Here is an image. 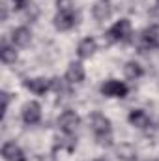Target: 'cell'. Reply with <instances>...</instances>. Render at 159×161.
Segmentation results:
<instances>
[{"instance_id": "1", "label": "cell", "mask_w": 159, "mask_h": 161, "mask_svg": "<svg viewBox=\"0 0 159 161\" xmlns=\"http://www.w3.org/2000/svg\"><path fill=\"white\" fill-rule=\"evenodd\" d=\"M90 125H92V131L97 139V142L101 146H111L112 144V125L111 120L101 114V113H94L92 118H90Z\"/></svg>"}, {"instance_id": "2", "label": "cell", "mask_w": 159, "mask_h": 161, "mask_svg": "<svg viewBox=\"0 0 159 161\" xmlns=\"http://www.w3.org/2000/svg\"><path fill=\"white\" fill-rule=\"evenodd\" d=\"M58 125H60V129H62L66 135H73V133L79 129V125H80V116L75 113V111L68 109V111H64V113L60 114V118H58Z\"/></svg>"}, {"instance_id": "3", "label": "cell", "mask_w": 159, "mask_h": 161, "mask_svg": "<svg viewBox=\"0 0 159 161\" xmlns=\"http://www.w3.org/2000/svg\"><path fill=\"white\" fill-rule=\"evenodd\" d=\"M127 92H129L127 84L116 79H109L101 84V94L107 96V97H118V99H122V97L127 96Z\"/></svg>"}, {"instance_id": "4", "label": "cell", "mask_w": 159, "mask_h": 161, "mask_svg": "<svg viewBox=\"0 0 159 161\" xmlns=\"http://www.w3.org/2000/svg\"><path fill=\"white\" fill-rule=\"evenodd\" d=\"M107 36H109L111 41L129 40V36H131V23H129V19H120V21H116V23L109 28Z\"/></svg>"}, {"instance_id": "5", "label": "cell", "mask_w": 159, "mask_h": 161, "mask_svg": "<svg viewBox=\"0 0 159 161\" xmlns=\"http://www.w3.org/2000/svg\"><path fill=\"white\" fill-rule=\"evenodd\" d=\"M41 120V105L38 101H28L23 107V122L26 125H34Z\"/></svg>"}, {"instance_id": "6", "label": "cell", "mask_w": 159, "mask_h": 161, "mask_svg": "<svg viewBox=\"0 0 159 161\" xmlns=\"http://www.w3.org/2000/svg\"><path fill=\"white\" fill-rule=\"evenodd\" d=\"M75 11H58L54 15V28L60 32H68L75 26Z\"/></svg>"}, {"instance_id": "7", "label": "cell", "mask_w": 159, "mask_h": 161, "mask_svg": "<svg viewBox=\"0 0 159 161\" xmlns=\"http://www.w3.org/2000/svg\"><path fill=\"white\" fill-rule=\"evenodd\" d=\"M2 158L6 161H28L26 156H25V152L21 150V146L15 144L13 141L4 142V146H2Z\"/></svg>"}, {"instance_id": "8", "label": "cell", "mask_w": 159, "mask_h": 161, "mask_svg": "<svg viewBox=\"0 0 159 161\" xmlns=\"http://www.w3.org/2000/svg\"><path fill=\"white\" fill-rule=\"evenodd\" d=\"M25 86H26L32 94H36V96H45V94L52 88L51 80L45 79V77H34V79H28L26 82H25Z\"/></svg>"}, {"instance_id": "9", "label": "cell", "mask_w": 159, "mask_h": 161, "mask_svg": "<svg viewBox=\"0 0 159 161\" xmlns=\"http://www.w3.org/2000/svg\"><path fill=\"white\" fill-rule=\"evenodd\" d=\"M84 75H86V71H84V66L80 62H71L68 66V69H66V80L69 84H79V82H82L84 80Z\"/></svg>"}, {"instance_id": "10", "label": "cell", "mask_w": 159, "mask_h": 161, "mask_svg": "<svg viewBox=\"0 0 159 161\" xmlns=\"http://www.w3.org/2000/svg\"><path fill=\"white\" fill-rule=\"evenodd\" d=\"M11 41H13V47H26L32 41V32L26 26H17L11 32Z\"/></svg>"}, {"instance_id": "11", "label": "cell", "mask_w": 159, "mask_h": 161, "mask_svg": "<svg viewBox=\"0 0 159 161\" xmlns=\"http://www.w3.org/2000/svg\"><path fill=\"white\" fill-rule=\"evenodd\" d=\"M127 120H129V124H131L133 127H139V129H146V127L150 125V116H148L146 111H142V109H133V111L129 113Z\"/></svg>"}, {"instance_id": "12", "label": "cell", "mask_w": 159, "mask_h": 161, "mask_svg": "<svg viewBox=\"0 0 159 161\" xmlns=\"http://www.w3.org/2000/svg\"><path fill=\"white\" fill-rule=\"evenodd\" d=\"M96 49H97V43L94 38H84L77 47V54H79V58L84 60V58H90L96 53Z\"/></svg>"}, {"instance_id": "13", "label": "cell", "mask_w": 159, "mask_h": 161, "mask_svg": "<svg viewBox=\"0 0 159 161\" xmlns=\"http://www.w3.org/2000/svg\"><path fill=\"white\" fill-rule=\"evenodd\" d=\"M142 41L146 47H159V25H154L142 32Z\"/></svg>"}, {"instance_id": "14", "label": "cell", "mask_w": 159, "mask_h": 161, "mask_svg": "<svg viewBox=\"0 0 159 161\" xmlns=\"http://www.w3.org/2000/svg\"><path fill=\"white\" fill-rule=\"evenodd\" d=\"M123 75L129 80H137L144 75V69H142V66L139 62H127L123 66Z\"/></svg>"}, {"instance_id": "15", "label": "cell", "mask_w": 159, "mask_h": 161, "mask_svg": "<svg viewBox=\"0 0 159 161\" xmlns=\"http://www.w3.org/2000/svg\"><path fill=\"white\" fill-rule=\"evenodd\" d=\"M116 156L122 161H137V150L131 144H120L116 148Z\"/></svg>"}, {"instance_id": "16", "label": "cell", "mask_w": 159, "mask_h": 161, "mask_svg": "<svg viewBox=\"0 0 159 161\" xmlns=\"http://www.w3.org/2000/svg\"><path fill=\"white\" fill-rule=\"evenodd\" d=\"M92 13H94L96 21H107V19L111 17V6H109L107 2H97V4L94 6Z\"/></svg>"}, {"instance_id": "17", "label": "cell", "mask_w": 159, "mask_h": 161, "mask_svg": "<svg viewBox=\"0 0 159 161\" xmlns=\"http://www.w3.org/2000/svg\"><path fill=\"white\" fill-rule=\"evenodd\" d=\"M0 58H2L4 64H15L17 62V51H15V47L4 43L2 49H0Z\"/></svg>"}, {"instance_id": "18", "label": "cell", "mask_w": 159, "mask_h": 161, "mask_svg": "<svg viewBox=\"0 0 159 161\" xmlns=\"http://www.w3.org/2000/svg\"><path fill=\"white\" fill-rule=\"evenodd\" d=\"M58 11H73V2L71 0H56Z\"/></svg>"}, {"instance_id": "19", "label": "cell", "mask_w": 159, "mask_h": 161, "mask_svg": "<svg viewBox=\"0 0 159 161\" xmlns=\"http://www.w3.org/2000/svg\"><path fill=\"white\" fill-rule=\"evenodd\" d=\"M11 2H13L15 9H25V8H28V6H30V2H32V0H11Z\"/></svg>"}, {"instance_id": "20", "label": "cell", "mask_w": 159, "mask_h": 161, "mask_svg": "<svg viewBox=\"0 0 159 161\" xmlns=\"http://www.w3.org/2000/svg\"><path fill=\"white\" fill-rule=\"evenodd\" d=\"M2 101H4L2 109H4V113H6V111H8V103H9V94H8V92H2Z\"/></svg>"}, {"instance_id": "21", "label": "cell", "mask_w": 159, "mask_h": 161, "mask_svg": "<svg viewBox=\"0 0 159 161\" xmlns=\"http://www.w3.org/2000/svg\"><path fill=\"white\" fill-rule=\"evenodd\" d=\"M146 161H157V159H154V158H150V159H146Z\"/></svg>"}, {"instance_id": "22", "label": "cell", "mask_w": 159, "mask_h": 161, "mask_svg": "<svg viewBox=\"0 0 159 161\" xmlns=\"http://www.w3.org/2000/svg\"><path fill=\"white\" fill-rule=\"evenodd\" d=\"M97 161H101V159H97Z\"/></svg>"}]
</instances>
